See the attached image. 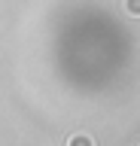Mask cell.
I'll use <instances>...</instances> for the list:
<instances>
[{"label":"cell","instance_id":"cell-2","mask_svg":"<svg viewBox=\"0 0 140 146\" xmlns=\"http://www.w3.org/2000/svg\"><path fill=\"white\" fill-rule=\"evenodd\" d=\"M125 12L134 18H140V0H125Z\"/></svg>","mask_w":140,"mask_h":146},{"label":"cell","instance_id":"cell-1","mask_svg":"<svg viewBox=\"0 0 140 146\" xmlns=\"http://www.w3.org/2000/svg\"><path fill=\"white\" fill-rule=\"evenodd\" d=\"M67 146H94V140L88 134H73L70 140H67Z\"/></svg>","mask_w":140,"mask_h":146}]
</instances>
